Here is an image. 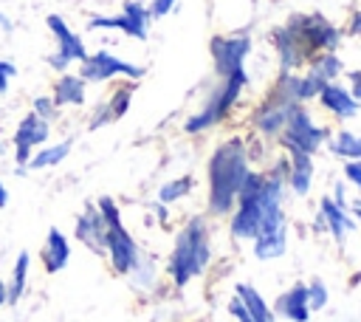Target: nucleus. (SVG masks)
Here are the masks:
<instances>
[{"mask_svg":"<svg viewBox=\"0 0 361 322\" xmlns=\"http://www.w3.org/2000/svg\"><path fill=\"white\" fill-rule=\"evenodd\" d=\"M51 138V124L37 119L31 110L17 121L14 133H11V150H14V164H17V172H28L25 164L28 158L34 155V150H39L42 144H48Z\"/></svg>","mask_w":361,"mask_h":322,"instance_id":"nucleus-10","label":"nucleus"},{"mask_svg":"<svg viewBox=\"0 0 361 322\" xmlns=\"http://www.w3.org/2000/svg\"><path fill=\"white\" fill-rule=\"evenodd\" d=\"M327 299H330V291H327V285H324V280H310L307 282V305H310V314L313 311H322L324 305H327Z\"/></svg>","mask_w":361,"mask_h":322,"instance_id":"nucleus-32","label":"nucleus"},{"mask_svg":"<svg viewBox=\"0 0 361 322\" xmlns=\"http://www.w3.org/2000/svg\"><path fill=\"white\" fill-rule=\"evenodd\" d=\"M228 314L234 316V322H254V319L245 314V308H243V302H240L237 297H231V299H228Z\"/></svg>","mask_w":361,"mask_h":322,"instance_id":"nucleus-36","label":"nucleus"},{"mask_svg":"<svg viewBox=\"0 0 361 322\" xmlns=\"http://www.w3.org/2000/svg\"><path fill=\"white\" fill-rule=\"evenodd\" d=\"M51 99L56 107H82L87 102V82L79 73H59L51 85Z\"/></svg>","mask_w":361,"mask_h":322,"instance_id":"nucleus-20","label":"nucleus"},{"mask_svg":"<svg viewBox=\"0 0 361 322\" xmlns=\"http://www.w3.org/2000/svg\"><path fill=\"white\" fill-rule=\"evenodd\" d=\"M344 178L350 186L361 192V161H344Z\"/></svg>","mask_w":361,"mask_h":322,"instance_id":"nucleus-35","label":"nucleus"},{"mask_svg":"<svg viewBox=\"0 0 361 322\" xmlns=\"http://www.w3.org/2000/svg\"><path fill=\"white\" fill-rule=\"evenodd\" d=\"M31 113H34L37 119L48 121V124H54V121L59 119V107L54 105L51 93H48V96H34V102H31Z\"/></svg>","mask_w":361,"mask_h":322,"instance_id":"nucleus-31","label":"nucleus"},{"mask_svg":"<svg viewBox=\"0 0 361 322\" xmlns=\"http://www.w3.org/2000/svg\"><path fill=\"white\" fill-rule=\"evenodd\" d=\"M327 127L316 124L310 110L305 105H293L290 113H288V121L279 133V144L288 150H296V153H307V155H316L324 144H327Z\"/></svg>","mask_w":361,"mask_h":322,"instance_id":"nucleus-7","label":"nucleus"},{"mask_svg":"<svg viewBox=\"0 0 361 322\" xmlns=\"http://www.w3.org/2000/svg\"><path fill=\"white\" fill-rule=\"evenodd\" d=\"M285 172H288V155H279L268 172H257L251 169L237 203L231 209V220H228V232L234 240L245 243L254 240V234L259 232V226L274 217L276 212H282L285 203Z\"/></svg>","mask_w":361,"mask_h":322,"instance_id":"nucleus-1","label":"nucleus"},{"mask_svg":"<svg viewBox=\"0 0 361 322\" xmlns=\"http://www.w3.org/2000/svg\"><path fill=\"white\" fill-rule=\"evenodd\" d=\"M316 99H319L322 110L330 113V116L338 119V121H350V119H355L358 110H361V102H355L353 93H350V88H344L341 82H327V85L319 90Z\"/></svg>","mask_w":361,"mask_h":322,"instance_id":"nucleus-16","label":"nucleus"},{"mask_svg":"<svg viewBox=\"0 0 361 322\" xmlns=\"http://www.w3.org/2000/svg\"><path fill=\"white\" fill-rule=\"evenodd\" d=\"M251 251L262 263L276 260L288 251V217H285V212H276L274 217H268L259 226V232L251 240Z\"/></svg>","mask_w":361,"mask_h":322,"instance_id":"nucleus-12","label":"nucleus"},{"mask_svg":"<svg viewBox=\"0 0 361 322\" xmlns=\"http://www.w3.org/2000/svg\"><path fill=\"white\" fill-rule=\"evenodd\" d=\"M310 62V68H307V73H313L319 82H338V76L344 73V62H341V56L336 54V51H330V54H316V56H310L307 59Z\"/></svg>","mask_w":361,"mask_h":322,"instance_id":"nucleus-29","label":"nucleus"},{"mask_svg":"<svg viewBox=\"0 0 361 322\" xmlns=\"http://www.w3.org/2000/svg\"><path fill=\"white\" fill-rule=\"evenodd\" d=\"M248 172H251V147L240 136H231V138H226L214 147V153L209 158V167H206V175H209V201H206L209 215H214V217L231 215Z\"/></svg>","mask_w":361,"mask_h":322,"instance_id":"nucleus-2","label":"nucleus"},{"mask_svg":"<svg viewBox=\"0 0 361 322\" xmlns=\"http://www.w3.org/2000/svg\"><path fill=\"white\" fill-rule=\"evenodd\" d=\"M133 93H135V82H121L118 88H113V93L99 102L93 110H90V119H87V130H99V127H107L118 119L127 116L130 110V102H133Z\"/></svg>","mask_w":361,"mask_h":322,"instance_id":"nucleus-14","label":"nucleus"},{"mask_svg":"<svg viewBox=\"0 0 361 322\" xmlns=\"http://www.w3.org/2000/svg\"><path fill=\"white\" fill-rule=\"evenodd\" d=\"M144 73H147L144 65H135V62H130V59H121V56H116L113 51H93V54H87V56L79 62V76H82L87 85H102V82H110V79H130V82H138Z\"/></svg>","mask_w":361,"mask_h":322,"instance_id":"nucleus-8","label":"nucleus"},{"mask_svg":"<svg viewBox=\"0 0 361 322\" xmlns=\"http://www.w3.org/2000/svg\"><path fill=\"white\" fill-rule=\"evenodd\" d=\"M175 6H178V0H149L147 8H149V17H152V20H161V17H166Z\"/></svg>","mask_w":361,"mask_h":322,"instance_id":"nucleus-34","label":"nucleus"},{"mask_svg":"<svg viewBox=\"0 0 361 322\" xmlns=\"http://www.w3.org/2000/svg\"><path fill=\"white\" fill-rule=\"evenodd\" d=\"M271 42H274V51H276V59H279V71L282 73H296L305 62H307V54L302 51V45L296 42V37L279 25L271 31Z\"/></svg>","mask_w":361,"mask_h":322,"instance_id":"nucleus-18","label":"nucleus"},{"mask_svg":"<svg viewBox=\"0 0 361 322\" xmlns=\"http://www.w3.org/2000/svg\"><path fill=\"white\" fill-rule=\"evenodd\" d=\"M274 311L279 316H285L288 322H307L310 319V305H307V285L305 282H293L288 291L279 294Z\"/></svg>","mask_w":361,"mask_h":322,"instance_id":"nucleus-23","label":"nucleus"},{"mask_svg":"<svg viewBox=\"0 0 361 322\" xmlns=\"http://www.w3.org/2000/svg\"><path fill=\"white\" fill-rule=\"evenodd\" d=\"M0 31H6V34H8V31H14V23H11V17H6L3 11H0Z\"/></svg>","mask_w":361,"mask_h":322,"instance_id":"nucleus-40","label":"nucleus"},{"mask_svg":"<svg viewBox=\"0 0 361 322\" xmlns=\"http://www.w3.org/2000/svg\"><path fill=\"white\" fill-rule=\"evenodd\" d=\"M96 209H99V215H102V220L107 226V234H104V257H107V263H110V268L116 274L127 277L130 268L135 266L138 254H141V246L135 243V237L124 226L121 209H118V203L110 195H102L96 201Z\"/></svg>","mask_w":361,"mask_h":322,"instance_id":"nucleus-4","label":"nucleus"},{"mask_svg":"<svg viewBox=\"0 0 361 322\" xmlns=\"http://www.w3.org/2000/svg\"><path fill=\"white\" fill-rule=\"evenodd\" d=\"M6 305V280H0V308Z\"/></svg>","mask_w":361,"mask_h":322,"instance_id":"nucleus-43","label":"nucleus"},{"mask_svg":"<svg viewBox=\"0 0 361 322\" xmlns=\"http://www.w3.org/2000/svg\"><path fill=\"white\" fill-rule=\"evenodd\" d=\"M350 93H353L355 102H361V68L350 71Z\"/></svg>","mask_w":361,"mask_h":322,"instance_id":"nucleus-38","label":"nucleus"},{"mask_svg":"<svg viewBox=\"0 0 361 322\" xmlns=\"http://www.w3.org/2000/svg\"><path fill=\"white\" fill-rule=\"evenodd\" d=\"M290 107H293V102H288V99H282L279 93L271 90V93L265 96V102L251 113L254 130H257L262 138H279V133H282V127H285V121H288Z\"/></svg>","mask_w":361,"mask_h":322,"instance_id":"nucleus-13","label":"nucleus"},{"mask_svg":"<svg viewBox=\"0 0 361 322\" xmlns=\"http://www.w3.org/2000/svg\"><path fill=\"white\" fill-rule=\"evenodd\" d=\"M104 234H107V226L96 209V203H85V209L79 212L76 223H73V237L93 254L104 257Z\"/></svg>","mask_w":361,"mask_h":322,"instance_id":"nucleus-15","label":"nucleus"},{"mask_svg":"<svg viewBox=\"0 0 361 322\" xmlns=\"http://www.w3.org/2000/svg\"><path fill=\"white\" fill-rule=\"evenodd\" d=\"M71 150H73V138H62V141H56V144H42V147L34 150V155L28 158L25 169H31V172H37V169H51V167L62 164V161L71 155Z\"/></svg>","mask_w":361,"mask_h":322,"instance_id":"nucleus-26","label":"nucleus"},{"mask_svg":"<svg viewBox=\"0 0 361 322\" xmlns=\"http://www.w3.org/2000/svg\"><path fill=\"white\" fill-rule=\"evenodd\" d=\"M327 147L341 161H361V136L353 130H336L327 136Z\"/></svg>","mask_w":361,"mask_h":322,"instance_id":"nucleus-28","label":"nucleus"},{"mask_svg":"<svg viewBox=\"0 0 361 322\" xmlns=\"http://www.w3.org/2000/svg\"><path fill=\"white\" fill-rule=\"evenodd\" d=\"M45 25H48V31L54 34V42H56V51L45 59L54 71L65 73L73 62H82V59L87 56V48H85V42H82V37L68 25L65 17L48 14V17H45Z\"/></svg>","mask_w":361,"mask_h":322,"instance_id":"nucleus-9","label":"nucleus"},{"mask_svg":"<svg viewBox=\"0 0 361 322\" xmlns=\"http://www.w3.org/2000/svg\"><path fill=\"white\" fill-rule=\"evenodd\" d=\"M192 186H195V178L192 175H180V178H169L166 184H161L158 186V203H164V206H169V203H178L180 198H186L189 192H192Z\"/></svg>","mask_w":361,"mask_h":322,"instance_id":"nucleus-30","label":"nucleus"},{"mask_svg":"<svg viewBox=\"0 0 361 322\" xmlns=\"http://www.w3.org/2000/svg\"><path fill=\"white\" fill-rule=\"evenodd\" d=\"M87 28L90 31H121L124 37H133V40H147L149 37V23L133 20L124 11H118V14H93V17H87Z\"/></svg>","mask_w":361,"mask_h":322,"instance_id":"nucleus-19","label":"nucleus"},{"mask_svg":"<svg viewBox=\"0 0 361 322\" xmlns=\"http://www.w3.org/2000/svg\"><path fill=\"white\" fill-rule=\"evenodd\" d=\"M347 34L350 37H361V8H355L350 14V23H347Z\"/></svg>","mask_w":361,"mask_h":322,"instance_id":"nucleus-37","label":"nucleus"},{"mask_svg":"<svg viewBox=\"0 0 361 322\" xmlns=\"http://www.w3.org/2000/svg\"><path fill=\"white\" fill-rule=\"evenodd\" d=\"M234 297L243 302L245 314H248L254 322H276V314L271 311V305L265 302V297H262L254 285H248V282H237V285H234Z\"/></svg>","mask_w":361,"mask_h":322,"instance_id":"nucleus-25","label":"nucleus"},{"mask_svg":"<svg viewBox=\"0 0 361 322\" xmlns=\"http://www.w3.org/2000/svg\"><path fill=\"white\" fill-rule=\"evenodd\" d=\"M245 85H248L245 68H243V71H234V73H228V76H223V79L214 85V90L209 93L206 105H200V107L183 121V133L197 136V133H206V130L217 127L220 121H226Z\"/></svg>","mask_w":361,"mask_h":322,"instance_id":"nucleus-5","label":"nucleus"},{"mask_svg":"<svg viewBox=\"0 0 361 322\" xmlns=\"http://www.w3.org/2000/svg\"><path fill=\"white\" fill-rule=\"evenodd\" d=\"M350 215H353V220H355V226H361V203H355Z\"/></svg>","mask_w":361,"mask_h":322,"instance_id":"nucleus-42","label":"nucleus"},{"mask_svg":"<svg viewBox=\"0 0 361 322\" xmlns=\"http://www.w3.org/2000/svg\"><path fill=\"white\" fill-rule=\"evenodd\" d=\"M288 172H285V186L305 198L313 186V175H316V164H313V155L307 153H296V150H288Z\"/></svg>","mask_w":361,"mask_h":322,"instance_id":"nucleus-17","label":"nucleus"},{"mask_svg":"<svg viewBox=\"0 0 361 322\" xmlns=\"http://www.w3.org/2000/svg\"><path fill=\"white\" fill-rule=\"evenodd\" d=\"M209 54L214 62V73L223 79L245 68V59L251 54V37L248 34H217L209 42Z\"/></svg>","mask_w":361,"mask_h":322,"instance_id":"nucleus-11","label":"nucleus"},{"mask_svg":"<svg viewBox=\"0 0 361 322\" xmlns=\"http://www.w3.org/2000/svg\"><path fill=\"white\" fill-rule=\"evenodd\" d=\"M319 220H322L324 232H327L338 246H341V243L347 240V234L355 229V220H353L350 209H341L333 198H322V203H319Z\"/></svg>","mask_w":361,"mask_h":322,"instance_id":"nucleus-21","label":"nucleus"},{"mask_svg":"<svg viewBox=\"0 0 361 322\" xmlns=\"http://www.w3.org/2000/svg\"><path fill=\"white\" fill-rule=\"evenodd\" d=\"M149 209L155 212V217H158L161 223H166V217H169V212H166V206H164V203H158V201H152V203H149Z\"/></svg>","mask_w":361,"mask_h":322,"instance_id":"nucleus-39","label":"nucleus"},{"mask_svg":"<svg viewBox=\"0 0 361 322\" xmlns=\"http://www.w3.org/2000/svg\"><path fill=\"white\" fill-rule=\"evenodd\" d=\"M8 206V189H6V184L0 181V209H6Z\"/></svg>","mask_w":361,"mask_h":322,"instance_id":"nucleus-41","label":"nucleus"},{"mask_svg":"<svg viewBox=\"0 0 361 322\" xmlns=\"http://www.w3.org/2000/svg\"><path fill=\"white\" fill-rule=\"evenodd\" d=\"M212 260V240H209V226L200 215L189 217L180 232L175 234L169 260H166V274L175 288H186L195 277H200L209 268Z\"/></svg>","mask_w":361,"mask_h":322,"instance_id":"nucleus-3","label":"nucleus"},{"mask_svg":"<svg viewBox=\"0 0 361 322\" xmlns=\"http://www.w3.org/2000/svg\"><path fill=\"white\" fill-rule=\"evenodd\" d=\"M14 76H17V65L11 59H0V96L8 93V85Z\"/></svg>","mask_w":361,"mask_h":322,"instance_id":"nucleus-33","label":"nucleus"},{"mask_svg":"<svg viewBox=\"0 0 361 322\" xmlns=\"http://www.w3.org/2000/svg\"><path fill=\"white\" fill-rule=\"evenodd\" d=\"M285 28L296 37V42L302 45L307 59L316 56V54L336 51L341 45V37H344V31L338 25H333L324 14H293L285 23Z\"/></svg>","mask_w":361,"mask_h":322,"instance_id":"nucleus-6","label":"nucleus"},{"mask_svg":"<svg viewBox=\"0 0 361 322\" xmlns=\"http://www.w3.org/2000/svg\"><path fill=\"white\" fill-rule=\"evenodd\" d=\"M28 277H31V254L28 251H20L14 266H11V274L6 280V305H17L25 291H28Z\"/></svg>","mask_w":361,"mask_h":322,"instance_id":"nucleus-24","label":"nucleus"},{"mask_svg":"<svg viewBox=\"0 0 361 322\" xmlns=\"http://www.w3.org/2000/svg\"><path fill=\"white\" fill-rule=\"evenodd\" d=\"M68 260H71V240H68V234L62 229L51 226L48 234H45V243L39 249V263H42V268L48 274H56V271H62L68 266Z\"/></svg>","mask_w":361,"mask_h":322,"instance_id":"nucleus-22","label":"nucleus"},{"mask_svg":"<svg viewBox=\"0 0 361 322\" xmlns=\"http://www.w3.org/2000/svg\"><path fill=\"white\" fill-rule=\"evenodd\" d=\"M127 280H130V285L135 291H152L155 282H158V263H155V257L147 254V251H141L138 260H135V266L130 268Z\"/></svg>","mask_w":361,"mask_h":322,"instance_id":"nucleus-27","label":"nucleus"}]
</instances>
